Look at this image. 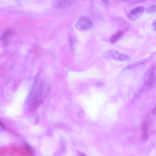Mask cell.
<instances>
[{
	"mask_svg": "<svg viewBox=\"0 0 156 156\" xmlns=\"http://www.w3.org/2000/svg\"><path fill=\"white\" fill-rule=\"evenodd\" d=\"M105 56L108 59L119 61H126L129 59V57L127 55L121 54L118 51L115 50L108 51L106 53Z\"/></svg>",
	"mask_w": 156,
	"mask_h": 156,
	"instance_id": "cell-1",
	"label": "cell"
},
{
	"mask_svg": "<svg viewBox=\"0 0 156 156\" xmlns=\"http://www.w3.org/2000/svg\"><path fill=\"white\" fill-rule=\"evenodd\" d=\"M94 24L92 21L87 18H84L79 20L76 22L75 27L80 30H86L91 29Z\"/></svg>",
	"mask_w": 156,
	"mask_h": 156,
	"instance_id": "cell-2",
	"label": "cell"
},
{
	"mask_svg": "<svg viewBox=\"0 0 156 156\" xmlns=\"http://www.w3.org/2000/svg\"><path fill=\"white\" fill-rule=\"evenodd\" d=\"M145 8L143 6H140L134 9L128 14V17L132 21L138 19L143 14Z\"/></svg>",
	"mask_w": 156,
	"mask_h": 156,
	"instance_id": "cell-3",
	"label": "cell"
},
{
	"mask_svg": "<svg viewBox=\"0 0 156 156\" xmlns=\"http://www.w3.org/2000/svg\"><path fill=\"white\" fill-rule=\"evenodd\" d=\"M71 4L69 0H53L52 5L55 8L64 9L69 7Z\"/></svg>",
	"mask_w": 156,
	"mask_h": 156,
	"instance_id": "cell-4",
	"label": "cell"
},
{
	"mask_svg": "<svg viewBox=\"0 0 156 156\" xmlns=\"http://www.w3.org/2000/svg\"><path fill=\"white\" fill-rule=\"evenodd\" d=\"M13 34L12 31L10 30L6 31L2 35L1 39L2 43L5 45H7L9 42L10 38Z\"/></svg>",
	"mask_w": 156,
	"mask_h": 156,
	"instance_id": "cell-5",
	"label": "cell"
},
{
	"mask_svg": "<svg viewBox=\"0 0 156 156\" xmlns=\"http://www.w3.org/2000/svg\"><path fill=\"white\" fill-rule=\"evenodd\" d=\"M124 34V31L120 30L113 35L110 38V41L111 44H115L120 39Z\"/></svg>",
	"mask_w": 156,
	"mask_h": 156,
	"instance_id": "cell-6",
	"label": "cell"
},
{
	"mask_svg": "<svg viewBox=\"0 0 156 156\" xmlns=\"http://www.w3.org/2000/svg\"><path fill=\"white\" fill-rule=\"evenodd\" d=\"M146 61L147 60L146 59H143L134 62V63H131L126 67L125 68L123 69V70H130L140 65H142L145 63Z\"/></svg>",
	"mask_w": 156,
	"mask_h": 156,
	"instance_id": "cell-7",
	"label": "cell"
},
{
	"mask_svg": "<svg viewBox=\"0 0 156 156\" xmlns=\"http://www.w3.org/2000/svg\"><path fill=\"white\" fill-rule=\"evenodd\" d=\"M148 125L147 122H145L143 126V138L144 140H147L148 138Z\"/></svg>",
	"mask_w": 156,
	"mask_h": 156,
	"instance_id": "cell-8",
	"label": "cell"
},
{
	"mask_svg": "<svg viewBox=\"0 0 156 156\" xmlns=\"http://www.w3.org/2000/svg\"><path fill=\"white\" fill-rule=\"evenodd\" d=\"M147 11L148 12L150 13H155L156 11V5H155L148 8L147 9Z\"/></svg>",
	"mask_w": 156,
	"mask_h": 156,
	"instance_id": "cell-9",
	"label": "cell"
},
{
	"mask_svg": "<svg viewBox=\"0 0 156 156\" xmlns=\"http://www.w3.org/2000/svg\"><path fill=\"white\" fill-rule=\"evenodd\" d=\"M146 1V0H138V1H135L131 3V5H134L144 2Z\"/></svg>",
	"mask_w": 156,
	"mask_h": 156,
	"instance_id": "cell-10",
	"label": "cell"
},
{
	"mask_svg": "<svg viewBox=\"0 0 156 156\" xmlns=\"http://www.w3.org/2000/svg\"><path fill=\"white\" fill-rule=\"evenodd\" d=\"M103 83L101 81L97 82L96 84V86L97 87H101L103 85Z\"/></svg>",
	"mask_w": 156,
	"mask_h": 156,
	"instance_id": "cell-11",
	"label": "cell"
},
{
	"mask_svg": "<svg viewBox=\"0 0 156 156\" xmlns=\"http://www.w3.org/2000/svg\"><path fill=\"white\" fill-rule=\"evenodd\" d=\"M156 113V107L155 106L151 110V113L153 115H155Z\"/></svg>",
	"mask_w": 156,
	"mask_h": 156,
	"instance_id": "cell-12",
	"label": "cell"
},
{
	"mask_svg": "<svg viewBox=\"0 0 156 156\" xmlns=\"http://www.w3.org/2000/svg\"><path fill=\"white\" fill-rule=\"evenodd\" d=\"M0 127H1L3 129H4L5 128L4 125L1 122H0Z\"/></svg>",
	"mask_w": 156,
	"mask_h": 156,
	"instance_id": "cell-13",
	"label": "cell"
},
{
	"mask_svg": "<svg viewBox=\"0 0 156 156\" xmlns=\"http://www.w3.org/2000/svg\"><path fill=\"white\" fill-rule=\"evenodd\" d=\"M152 26L154 28L155 30L156 29V22H154L152 24Z\"/></svg>",
	"mask_w": 156,
	"mask_h": 156,
	"instance_id": "cell-14",
	"label": "cell"
},
{
	"mask_svg": "<svg viewBox=\"0 0 156 156\" xmlns=\"http://www.w3.org/2000/svg\"><path fill=\"white\" fill-rule=\"evenodd\" d=\"M102 1L104 3H107V0H102Z\"/></svg>",
	"mask_w": 156,
	"mask_h": 156,
	"instance_id": "cell-15",
	"label": "cell"
}]
</instances>
